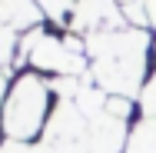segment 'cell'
<instances>
[{
	"label": "cell",
	"mask_w": 156,
	"mask_h": 153,
	"mask_svg": "<svg viewBox=\"0 0 156 153\" xmlns=\"http://www.w3.org/2000/svg\"><path fill=\"white\" fill-rule=\"evenodd\" d=\"M43 117H47V87L37 77H23L7 97V117H3L7 137L27 143L43 126Z\"/></svg>",
	"instance_id": "1"
},
{
	"label": "cell",
	"mask_w": 156,
	"mask_h": 153,
	"mask_svg": "<svg viewBox=\"0 0 156 153\" xmlns=\"http://www.w3.org/2000/svg\"><path fill=\"white\" fill-rule=\"evenodd\" d=\"M126 153H156V120H143L133 130Z\"/></svg>",
	"instance_id": "2"
},
{
	"label": "cell",
	"mask_w": 156,
	"mask_h": 153,
	"mask_svg": "<svg viewBox=\"0 0 156 153\" xmlns=\"http://www.w3.org/2000/svg\"><path fill=\"white\" fill-rule=\"evenodd\" d=\"M143 110L153 117L156 113V73H153V80L146 83V90H143Z\"/></svg>",
	"instance_id": "3"
},
{
	"label": "cell",
	"mask_w": 156,
	"mask_h": 153,
	"mask_svg": "<svg viewBox=\"0 0 156 153\" xmlns=\"http://www.w3.org/2000/svg\"><path fill=\"white\" fill-rule=\"evenodd\" d=\"M3 153H40V150H33V147H27V143H17V140H10V143L3 147Z\"/></svg>",
	"instance_id": "4"
},
{
	"label": "cell",
	"mask_w": 156,
	"mask_h": 153,
	"mask_svg": "<svg viewBox=\"0 0 156 153\" xmlns=\"http://www.w3.org/2000/svg\"><path fill=\"white\" fill-rule=\"evenodd\" d=\"M146 10H150V20L156 24V0H150V7H146Z\"/></svg>",
	"instance_id": "5"
}]
</instances>
